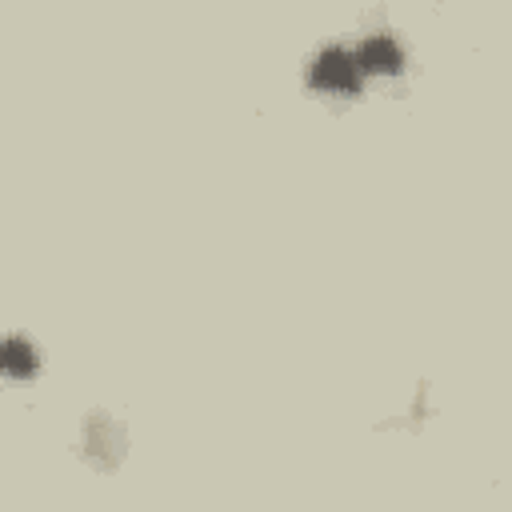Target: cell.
<instances>
[{"instance_id":"1","label":"cell","mask_w":512,"mask_h":512,"mask_svg":"<svg viewBox=\"0 0 512 512\" xmlns=\"http://www.w3.org/2000/svg\"><path fill=\"white\" fill-rule=\"evenodd\" d=\"M308 80L324 96H356L360 92V80H364V68L356 60V52H348V48H324L312 60V68H308Z\"/></svg>"},{"instance_id":"2","label":"cell","mask_w":512,"mask_h":512,"mask_svg":"<svg viewBox=\"0 0 512 512\" xmlns=\"http://www.w3.org/2000/svg\"><path fill=\"white\" fill-rule=\"evenodd\" d=\"M356 60H360L364 76H396V72L404 68V52H400V44H396L392 36H384V32L368 36V40L356 48Z\"/></svg>"},{"instance_id":"3","label":"cell","mask_w":512,"mask_h":512,"mask_svg":"<svg viewBox=\"0 0 512 512\" xmlns=\"http://www.w3.org/2000/svg\"><path fill=\"white\" fill-rule=\"evenodd\" d=\"M4 372H8L12 380H20V376H32V372H36V352H32L20 336H12V340L4 344Z\"/></svg>"}]
</instances>
